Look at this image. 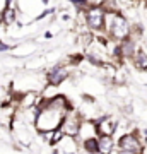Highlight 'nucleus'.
<instances>
[{"label": "nucleus", "instance_id": "nucleus-1", "mask_svg": "<svg viewBox=\"0 0 147 154\" xmlns=\"http://www.w3.org/2000/svg\"><path fill=\"white\" fill-rule=\"evenodd\" d=\"M132 33V22L123 12H106L104 34L115 41H123Z\"/></svg>", "mask_w": 147, "mask_h": 154}, {"label": "nucleus", "instance_id": "nucleus-2", "mask_svg": "<svg viewBox=\"0 0 147 154\" xmlns=\"http://www.w3.org/2000/svg\"><path fill=\"white\" fill-rule=\"evenodd\" d=\"M39 113L36 116V122H34V130L36 132H50V130H57L60 128L62 120H63V113L53 110L50 106L44 105V99H41V103L38 105Z\"/></svg>", "mask_w": 147, "mask_h": 154}, {"label": "nucleus", "instance_id": "nucleus-3", "mask_svg": "<svg viewBox=\"0 0 147 154\" xmlns=\"http://www.w3.org/2000/svg\"><path fill=\"white\" fill-rule=\"evenodd\" d=\"M86 14V26L93 33H104V26H106V11L101 5L89 7Z\"/></svg>", "mask_w": 147, "mask_h": 154}, {"label": "nucleus", "instance_id": "nucleus-4", "mask_svg": "<svg viewBox=\"0 0 147 154\" xmlns=\"http://www.w3.org/2000/svg\"><path fill=\"white\" fill-rule=\"evenodd\" d=\"M70 74H72V63H69V62H58L44 72L46 82L53 84V86H62L70 77Z\"/></svg>", "mask_w": 147, "mask_h": 154}, {"label": "nucleus", "instance_id": "nucleus-5", "mask_svg": "<svg viewBox=\"0 0 147 154\" xmlns=\"http://www.w3.org/2000/svg\"><path fill=\"white\" fill-rule=\"evenodd\" d=\"M82 115L79 110H74L72 108L69 113H65L63 116V120H62V132L65 134V135H70V137H77V134H79V128H81V123H82Z\"/></svg>", "mask_w": 147, "mask_h": 154}, {"label": "nucleus", "instance_id": "nucleus-6", "mask_svg": "<svg viewBox=\"0 0 147 154\" xmlns=\"http://www.w3.org/2000/svg\"><path fill=\"white\" fill-rule=\"evenodd\" d=\"M116 144L123 151H132V152H135V154H144V149H145V144L140 140V137L137 135V132L121 134V137L116 140Z\"/></svg>", "mask_w": 147, "mask_h": 154}, {"label": "nucleus", "instance_id": "nucleus-7", "mask_svg": "<svg viewBox=\"0 0 147 154\" xmlns=\"http://www.w3.org/2000/svg\"><path fill=\"white\" fill-rule=\"evenodd\" d=\"M96 123H98V132H99V137L101 135H109V137H113L115 134H116V130H118V122H116V118H113V116L109 115H101L96 120Z\"/></svg>", "mask_w": 147, "mask_h": 154}, {"label": "nucleus", "instance_id": "nucleus-8", "mask_svg": "<svg viewBox=\"0 0 147 154\" xmlns=\"http://www.w3.org/2000/svg\"><path fill=\"white\" fill-rule=\"evenodd\" d=\"M98 137H99V132H98V123H96V120L84 118L75 139L79 140V142H84V140H87V139H98Z\"/></svg>", "mask_w": 147, "mask_h": 154}, {"label": "nucleus", "instance_id": "nucleus-9", "mask_svg": "<svg viewBox=\"0 0 147 154\" xmlns=\"http://www.w3.org/2000/svg\"><path fill=\"white\" fill-rule=\"evenodd\" d=\"M36 51V45H33L31 41H21L19 45H16L12 48V53L17 58H26V57H34Z\"/></svg>", "mask_w": 147, "mask_h": 154}, {"label": "nucleus", "instance_id": "nucleus-10", "mask_svg": "<svg viewBox=\"0 0 147 154\" xmlns=\"http://www.w3.org/2000/svg\"><path fill=\"white\" fill-rule=\"evenodd\" d=\"M79 140L75 137H70V135H65V137L62 139V142L58 146H55V147H58L62 154H75L77 147H79Z\"/></svg>", "mask_w": 147, "mask_h": 154}, {"label": "nucleus", "instance_id": "nucleus-11", "mask_svg": "<svg viewBox=\"0 0 147 154\" xmlns=\"http://www.w3.org/2000/svg\"><path fill=\"white\" fill-rule=\"evenodd\" d=\"M130 62L133 63V67H135L137 70L145 72L147 70V51L144 48H139L137 50V53L132 57Z\"/></svg>", "mask_w": 147, "mask_h": 154}, {"label": "nucleus", "instance_id": "nucleus-12", "mask_svg": "<svg viewBox=\"0 0 147 154\" xmlns=\"http://www.w3.org/2000/svg\"><path fill=\"white\" fill-rule=\"evenodd\" d=\"M118 144L115 142L113 137L109 135H101L99 137V154H111Z\"/></svg>", "mask_w": 147, "mask_h": 154}, {"label": "nucleus", "instance_id": "nucleus-13", "mask_svg": "<svg viewBox=\"0 0 147 154\" xmlns=\"http://www.w3.org/2000/svg\"><path fill=\"white\" fill-rule=\"evenodd\" d=\"M82 151L86 154H99V137L98 139H87L81 142Z\"/></svg>", "mask_w": 147, "mask_h": 154}, {"label": "nucleus", "instance_id": "nucleus-14", "mask_svg": "<svg viewBox=\"0 0 147 154\" xmlns=\"http://www.w3.org/2000/svg\"><path fill=\"white\" fill-rule=\"evenodd\" d=\"M58 94H60L58 93V86H53V84L46 82V86L41 89V98L43 99H51L55 96H58Z\"/></svg>", "mask_w": 147, "mask_h": 154}, {"label": "nucleus", "instance_id": "nucleus-15", "mask_svg": "<svg viewBox=\"0 0 147 154\" xmlns=\"http://www.w3.org/2000/svg\"><path fill=\"white\" fill-rule=\"evenodd\" d=\"M65 137V134L62 132V128H57V130H55L53 132V139H51V146H58V144L62 142V139Z\"/></svg>", "mask_w": 147, "mask_h": 154}, {"label": "nucleus", "instance_id": "nucleus-16", "mask_svg": "<svg viewBox=\"0 0 147 154\" xmlns=\"http://www.w3.org/2000/svg\"><path fill=\"white\" fill-rule=\"evenodd\" d=\"M116 154H135V152H132V151H123V149H120V147H118Z\"/></svg>", "mask_w": 147, "mask_h": 154}, {"label": "nucleus", "instance_id": "nucleus-17", "mask_svg": "<svg viewBox=\"0 0 147 154\" xmlns=\"http://www.w3.org/2000/svg\"><path fill=\"white\" fill-rule=\"evenodd\" d=\"M41 4H43V5H48V4H50V0H41Z\"/></svg>", "mask_w": 147, "mask_h": 154}, {"label": "nucleus", "instance_id": "nucleus-18", "mask_svg": "<svg viewBox=\"0 0 147 154\" xmlns=\"http://www.w3.org/2000/svg\"><path fill=\"white\" fill-rule=\"evenodd\" d=\"M139 2H140V4H144V5L147 7V0H139Z\"/></svg>", "mask_w": 147, "mask_h": 154}, {"label": "nucleus", "instance_id": "nucleus-19", "mask_svg": "<svg viewBox=\"0 0 147 154\" xmlns=\"http://www.w3.org/2000/svg\"><path fill=\"white\" fill-rule=\"evenodd\" d=\"M9 2H11V5H12V0H9Z\"/></svg>", "mask_w": 147, "mask_h": 154}, {"label": "nucleus", "instance_id": "nucleus-20", "mask_svg": "<svg viewBox=\"0 0 147 154\" xmlns=\"http://www.w3.org/2000/svg\"><path fill=\"white\" fill-rule=\"evenodd\" d=\"M0 89H2V86H0Z\"/></svg>", "mask_w": 147, "mask_h": 154}]
</instances>
